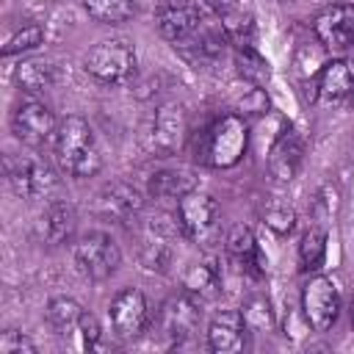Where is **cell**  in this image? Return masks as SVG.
I'll return each mask as SVG.
<instances>
[{"mask_svg":"<svg viewBox=\"0 0 354 354\" xmlns=\"http://www.w3.org/2000/svg\"><path fill=\"white\" fill-rule=\"evenodd\" d=\"M216 22H218L221 33L227 36V41H230L232 47L254 44V17H252L243 6H238L235 0H230V3L221 8V14L216 17Z\"/></svg>","mask_w":354,"mask_h":354,"instance_id":"obj_22","label":"cell"},{"mask_svg":"<svg viewBox=\"0 0 354 354\" xmlns=\"http://www.w3.org/2000/svg\"><path fill=\"white\" fill-rule=\"evenodd\" d=\"M194 188H196V177L191 169H183V166L158 169L147 180V194L152 199H174L177 202L180 196H185Z\"/></svg>","mask_w":354,"mask_h":354,"instance_id":"obj_20","label":"cell"},{"mask_svg":"<svg viewBox=\"0 0 354 354\" xmlns=\"http://www.w3.org/2000/svg\"><path fill=\"white\" fill-rule=\"evenodd\" d=\"M337 210V191L332 185H324L318 194H315V202H313V213H315V221L324 227L326 221H332Z\"/></svg>","mask_w":354,"mask_h":354,"instance_id":"obj_31","label":"cell"},{"mask_svg":"<svg viewBox=\"0 0 354 354\" xmlns=\"http://www.w3.org/2000/svg\"><path fill=\"white\" fill-rule=\"evenodd\" d=\"M83 69L102 86H124L138 69V55L127 39H102L83 55Z\"/></svg>","mask_w":354,"mask_h":354,"instance_id":"obj_4","label":"cell"},{"mask_svg":"<svg viewBox=\"0 0 354 354\" xmlns=\"http://www.w3.org/2000/svg\"><path fill=\"white\" fill-rule=\"evenodd\" d=\"M351 326H354V307H351Z\"/></svg>","mask_w":354,"mask_h":354,"instance_id":"obj_34","label":"cell"},{"mask_svg":"<svg viewBox=\"0 0 354 354\" xmlns=\"http://www.w3.org/2000/svg\"><path fill=\"white\" fill-rule=\"evenodd\" d=\"M47 324L75 351H91L102 337L100 321L72 296H53L50 299Z\"/></svg>","mask_w":354,"mask_h":354,"instance_id":"obj_3","label":"cell"},{"mask_svg":"<svg viewBox=\"0 0 354 354\" xmlns=\"http://www.w3.org/2000/svg\"><path fill=\"white\" fill-rule=\"evenodd\" d=\"M14 83L19 86L22 94H39L55 83V66L47 61H19L14 69Z\"/></svg>","mask_w":354,"mask_h":354,"instance_id":"obj_24","label":"cell"},{"mask_svg":"<svg viewBox=\"0 0 354 354\" xmlns=\"http://www.w3.org/2000/svg\"><path fill=\"white\" fill-rule=\"evenodd\" d=\"M53 158L66 177L86 180L100 174L102 169V149L91 124L83 116H64L58 122V133L53 141Z\"/></svg>","mask_w":354,"mask_h":354,"instance_id":"obj_2","label":"cell"},{"mask_svg":"<svg viewBox=\"0 0 354 354\" xmlns=\"http://www.w3.org/2000/svg\"><path fill=\"white\" fill-rule=\"evenodd\" d=\"M326 241H329V235H326V227H321V224H313L301 235V241H299V263H301L304 271H318L326 263V249H329Z\"/></svg>","mask_w":354,"mask_h":354,"instance_id":"obj_26","label":"cell"},{"mask_svg":"<svg viewBox=\"0 0 354 354\" xmlns=\"http://www.w3.org/2000/svg\"><path fill=\"white\" fill-rule=\"evenodd\" d=\"M44 41V28L39 22H22L17 30H11L3 41V55L11 58V55H19V53H28V50H36L39 44Z\"/></svg>","mask_w":354,"mask_h":354,"instance_id":"obj_28","label":"cell"},{"mask_svg":"<svg viewBox=\"0 0 354 354\" xmlns=\"http://www.w3.org/2000/svg\"><path fill=\"white\" fill-rule=\"evenodd\" d=\"M141 210H144V194L133 183H124V180L105 183L91 199V213L100 221L130 224L138 218Z\"/></svg>","mask_w":354,"mask_h":354,"instance_id":"obj_13","label":"cell"},{"mask_svg":"<svg viewBox=\"0 0 354 354\" xmlns=\"http://www.w3.org/2000/svg\"><path fill=\"white\" fill-rule=\"evenodd\" d=\"M249 324L243 318V313L238 310H221L213 315L210 326H207V348L216 354H232L246 348V337H249Z\"/></svg>","mask_w":354,"mask_h":354,"instance_id":"obj_17","label":"cell"},{"mask_svg":"<svg viewBox=\"0 0 354 354\" xmlns=\"http://www.w3.org/2000/svg\"><path fill=\"white\" fill-rule=\"evenodd\" d=\"M191 11H196L202 19H216L221 14V8L230 3V0H183Z\"/></svg>","mask_w":354,"mask_h":354,"instance_id":"obj_33","label":"cell"},{"mask_svg":"<svg viewBox=\"0 0 354 354\" xmlns=\"http://www.w3.org/2000/svg\"><path fill=\"white\" fill-rule=\"evenodd\" d=\"M72 252H75V263L77 268L83 271V277H88L91 282H105L111 279L119 266H122V249L119 243L102 232V230H88L83 232L75 243H72Z\"/></svg>","mask_w":354,"mask_h":354,"instance_id":"obj_8","label":"cell"},{"mask_svg":"<svg viewBox=\"0 0 354 354\" xmlns=\"http://www.w3.org/2000/svg\"><path fill=\"white\" fill-rule=\"evenodd\" d=\"M191 141V116L183 102H163L147 127V144L152 152L169 158Z\"/></svg>","mask_w":354,"mask_h":354,"instance_id":"obj_9","label":"cell"},{"mask_svg":"<svg viewBox=\"0 0 354 354\" xmlns=\"http://www.w3.org/2000/svg\"><path fill=\"white\" fill-rule=\"evenodd\" d=\"M77 230V213L66 199H47L44 210L36 218V238L44 246L72 243Z\"/></svg>","mask_w":354,"mask_h":354,"instance_id":"obj_15","label":"cell"},{"mask_svg":"<svg viewBox=\"0 0 354 354\" xmlns=\"http://www.w3.org/2000/svg\"><path fill=\"white\" fill-rule=\"evenodd\" d=\"M58 122L53 108L39 97V94H22L17 102H14V111H11V133L19 144L25 147H44V144H53L55 141V133H58Z\"/></svg>","mask_w":354,"mask_h":354,"instance_id":"obj_5","label":"cell"},{"mask_svg":"<svg viewBox=\"0 0 354 354\" xmlns=\"http://www.w3.org/2000/svg\"><path fill=\"white\" fill-rule=\"evenodd\" d=\"M249 147V124L241 113H224L199 133H191L194 160L210 169H232Z\"/></svg>","mask_w":354,"mask_h":354,"instance_id":"obj_1","label":"cell"},{"mask_svg":"<svg viewBox=\"0 0 354 354\" xmlns=\"http://www.w3.org/2000/svg\"><path fill=\"white\" fill-rule=\"evenodd\" d=\"M315 94L324 105H337L354 97V64L348 58H332L315 77Z\"/></svg>","mask_w":354,"mask_h":354,"instance_id":"obj_19","label":"cell"},{"mask_svg":"<svg viewBox=\"0 0 354 354\" xmlns=\"http://www.w3.org/2000/svg\"><path fill=\"white\" fill-rule=\"evenodd\" d=\"M315 39L329 53H346L354 47V3H332L313 19Z\"/></svg>","mask_w":354,"mask_h":354,"instance_id":"obj_14","label":"cell"},{"mask_svg":"<svg viewBox=\"0 0 354 354\" xmlns=\"http://www.w3.org/2000/svg\"><path fill=\"white\" fill-rule=\"evenodd\" d=\"M263 221H266L277 235H288V232L293 230L296 216H293V210H290L288 205H282V202H271V205L263 210Z\"/></svg>","mask_w":354,"mask_h":354,"instance_id":"obj_30","label":"cell"},{"mask_svg":"<svg viewBox=\"0 0 354 354\" xmlns=\"http://www.w3.org/2000/svg\"><path fill=\"white\" fill-rule=\"evenodd\" d=\"M301 160H304V141L290 124H285L268 149V174L277 183H290L299 174Z\"/></svg>","mask_w":354,"mask_h":354,"instance_id":"obj_16","label":"cell"},{"mask_svg":"<svg viewBox=\"0 0 354 354\" xmlns=\"http://www.w3.org/2000/svg\"><path fill=\"white\" fill-rule=\"evenodd\" d=\"M235 66H238V75L246 80V83H252V86H257V88H263L266 83H268V77H271V66H268V61L257 53V47L254 44H246V47H235Z\"/></svg>","mask_w":354,"mask_h":354,"instance_id":"obj_25","label":"cell"},{"mask_svg":"<svg viewBox=\"0 0 354 354\" xmlns=\"http://www.w3.org/2000/svg\"><path fill=\"white\" fill-rule=\"evenodd\" d=\"M199 321H202V301L196 296H191L188 290H183V293L169 296L160 304L152 326H155V335L160 337V343L166 348H174L196 332Z\"/></svg>","mask_w":354,"mask_h":354,"instance_id":"obj_6","label":"cell"},{"mask_svg":"<svg viewBox=\"0 0 354 354\" xmlns=\"http://www.w3.org/2000/svg\"><path fill=\"white\" fill-rule=\"evenodd\" d=\"M6 180H8V188L25 202L53 199V194L58 191V177L50 169V163L30 155H8Z\"/></svg>","mask_w":354,"mask_h":354,"instance_id":"obj_7","label":"cell"},{"mask_svg":"<svg viewBox=\"0 0 354 354\" xmlns=\"http://www.w3.org/2000/svg\"><path fill=\"white\" fill-rule=\"evenodd\" d=\"M108 321H111L113 337H119L124 343L141 337L152 324L147 296L138 288H122L108 304Z\"/></svg>","mask_w":354,"mask_h":354,"instance_id":"obj_12","label":"cell"},{"mask_svg":"<svg viewBox=\"0 0 354 354\" xmlns=\"http://www.w3.org/2000/svg\"><path fill=\"white\" fill-rule=\"evenodd\" d=\"M174 218H177V227H180V235L183 238L196 241V243H205L218 230L221 210H218V202L210 194L194 188V191H188L185 196L177 199Z\"/></svg>","mask_w":354,"mask_h":354,"instance_id":"obj_10","label":"cell"},{"mask_svg":"<svg viewBox=\"0 0 354 354\" xmlns=\"http://www.w3.org/2000/svg\"><path fill=\"white\" fill-rule=\"evenodd\" d=\"M44 3H61V0H44Z\"/></svg>","mask_w":354,"mask_h":354,"instance_id":"obj_35","label":"cell"},{"mask_svg":"<svg viewBox=\"0 0 354 354\" xmlns=\"http://www.w3.org/2000/svg\"><path fill=\"white\" fill-rule=\"evenodd\" d=\"M202 25H205V19L196 11H191L185 3H163V6L155 8V28H158V33L166 41H171L174 47L185 44Z\"/></svg>","mask_w":354,"mask_h":354,"instance_id":"obj_18","label":"cell"},{"mask_svg":"<svg viewBox=\"0 0 354 354\" xmlns=\"http://www.w3.org/2000/svg\"><path fill=\"white\" fill-rule=\"evenodd\" d=\"M301 313H304V321L310 329L329 332L340 318L337 285L324 274H313L301 288Z\"/></svg>","mask_w":354,"mask_h":354,"instance_id":"obj_11","label":"cell"},{"mask_svg":"<svg viewBox=\"0 0 354 354\" xmlns=\"http://www.w3.org/2000/svg\"><path fill=\"white\" fill-rule=\"evenodd\" d=\"M243 318L249 324V329H271L274 326V313H271V301L266 296H254L243 304Z\"/></svg>","mask_w":354,"mask_h":354,"instance_id":"obj_29","label":"cell"},{"mask_svg":"<svg viewBox=\"0 0 354 354\" xmlns=\"http://www.w3.org/2000/svg\"><path fill=\"white\" fill-rule=\"evenodd\" d=\"M80 6L102 25H122L136 14V0H80Z\"/></svg>","mask_w":354,"mask_h":354,"instance_id":"obj_27","label":"cell"},{"mask_svg":"<svg viewBox=\"0 0 354 354\" xmlns=\"http://www.w3.org/2000/svg\"><path fill=\"white\" fill-rule=\"evenodd\" d=\"M227 252H230V257L243 268V271H249V274H263L266 271V260H263V254H260V246H257V238H254V232H252V227H246V224H235L232 230H230V235H227Z\"/></svg>","mask_w":354,"mask_h":354,"instance_id":"obj_21","label":"cell"},{"mask_svg":"<svg viewBox=\"0 0 354 354\" xmlns=\"http://www.w3.org/2000/svg\"><path fill=\"white\" fill-rule=\"evenodd\" d=\"M183 290H188L199 301L218 296L221 293V268L216 266V260H199V263L188 266L183 274Z\"/></svg>","mask_w":354,"mask_h":354,"instance_id":"obj_23","label":"cell"},{"mask_svg":"<svg viewBox=\"0 0 354 354\" xmlns=\"http://www.w3.org/2000/svg\"><path fill=\"white\" fill-rule=\"evenodd\" d=\"M36 351H39L36 343L17 329H6L0 335V354H36Z\"/></svg>","mask_w":354,"mask_h":354,"instance_id":"obj_32","label":"cell"}]
</instances>
